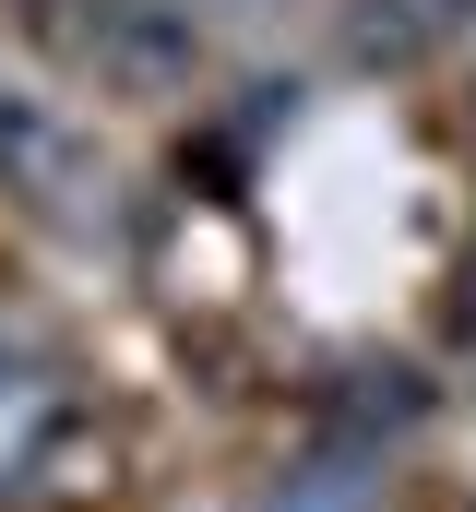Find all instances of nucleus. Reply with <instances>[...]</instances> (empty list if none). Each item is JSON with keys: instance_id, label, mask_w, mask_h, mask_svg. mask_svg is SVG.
<instances>
[{"instance_id": "1", "label": "nucleus", "mask_w": 476, "mask_h": 512, "mask_svg": "<svg viewBox=\"0 0 476 512\" xmlns=\"http://www.w3.org/2000/svg\"><path fill=\"white\" fill-rule=\"evenodd\" d=\"M191 60H203L191 0H131V12L108 24V48H96V84H119V96H179Z\"/></svg>"}, {"instance_id": "2", "label": "nucleus", "mask_w": 476, "mask_h": 512, "mask_svg": "<svg viewBox=\"0 0 476 512\" xmlns=\"http://www.w3.org/2000/svg\"><path fill=\"white\" fill-rule=\"evenodd\" d=\"M417 370H346V393H334V441H357V453H381V441H405L417 429Z\"/></svg>"}, {"instance_id": "3", "label": "nucleus", "mask_w": 476, "mask_h": 512, "mask_svg": "<svg viewBox=\"0 0 476 512\" xmlns=\"http://www.w3.org/2000/svg\"><path fill=\"white\" fill-rule=\"evenodd\" d=\"M429 36H441V12H417V0H346V60L357 72H405V60H429Z\"/></svg>"}, {"instance_id": "4", "label": "nucleus", "mask_w": 476, "mask_h": 512, "mask_svg": "<svg viewBox=\"0 0 476 512\" xmlns=\"http://www.w3.org/2000/svg\"><path fill=\"white\" fill-rule=\"evenodd\" d=\"M369 501H381V465H369L357 441H322V453L286 477V501H274V512H369Z\"/></svg>"}, {"instance_id": "5", "label": "nucleus", "mask_w": 476, "mask_h": 512, "mask_svg": "<svg viewBox=\"0 0 476 512\" xmlns=\"http://www.w3.org/2000/svg\"><path fill=\"white\" fill-rule=\"evenodd\" d=\"M131 0H24V36L48 48V60H72V72H96V48H108V24Z\"/></svg>"}]
</instances>
